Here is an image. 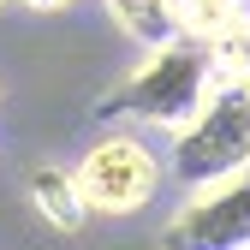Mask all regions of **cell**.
Wrapping results in <instances>:
<instances>
[{
  "instance_id": "obj_8",
  "label": "cell",
  "mask_w": 250,
  "mask_h": 250,
  "mask_svg": "<svg viewBox=\"0 0 250 250\" xmlns=\"http://www.w3.org/2000/svg\"><path fill=\"white\" fill-rule=\"evenodd\" d=\"M208 60H214V78L221 83H244L250 89V18H238L227 36L208 48Z\"/></svg>"
},
{
  "instance_id": "obj_3",
  "label": "cell",
  "mask_w": 250,
  "mask_h": 250,
  "mask_svg": "<svg viewBox=\"0 0 250 250\" xmlns=\"http://www.w3.org/2000/svg\"><path fill=\"white\" fill-rule=\"evenodd\" d=\"M161 173H167V161L131 131H107L72 167L89 214H137V208H149L155 191H161Z\"/></svg>"
},
{
  "instance_id": "obj_5",
  "label": "cell",
  "mask_w": 250,
  "mask_h": 250,
  "mask_svg": "<svg viewBox=\"0 0 250 250\" xmlns=\"http://www.w3.org/2000/svg\"><path fill=\"white\" fill-rule=\"evenodd\" d=\"M24 191H30V208H36L54 232H78L83 214H89V203H83V191H78L72 167H36V173L24 179Z\"/></svg>"
},
{
  "instance_id": "obj_9",
  "label": "cell",
  "mask_w": 250,
  "mask_h": 250,
  "mask_svg": "<svg viewBox=\"0 0 250 250\" xmlns=\"http://www.w3.org/2000/svg\"><path fill=\"white\" fill-rule=\"evenodd\" d=\"M24 12H66V6H78V0H18Z\"/></svg>"
},
{
  "instance_id": "obj_2",
  "label": "cell",
  "mask_w": 250,
  "mask_h": 250,
  "mask_svg": "<svg viewBox=\"0 0 250 250\" xmlns=\"http://www.w3.org/2000/svg\"><path fill=\"white\" fill-rule=\"evenodd\" d=\"M167 173L185 191L250 173V89L244 83H214V96L197 107V119L173 131Z\"/></svg>"
},
{
  "instance_id": "obj_7",
  "label": "cell",
  "mask_w": 250,
  "mask_h": 250,
  "mask_svg": "<svg viewBox=\"0 0 250 250\" xmlns=\"http://www.w3.org/2000/svg\"><path fill=\"white\" fill-rule=\"evenodd\" d=\"M238 18H250V0H179L185 42H203V48H214Z\"/></svg>"
},
{
  "instance_id": "obj_6",
  "label": "cell",
  "mask_w": 250,
  "mask_h": 250,
  "mask_svg": "<svg viewBox=\"0 0 250 250\" xmlns=\"http://www.w3.org/2000/svg\"><path fill=\"white\" fill-rule=\"evenodd\" d=\"M102 6H107V18L143 54H155V48H167V42L185 36V30H179V0H102Z\"/></svg>"
},
{
  "instance_id": "obj_1",
  "label": "cell",
  "mask_w": 250,
  "mask_h": 250,
  "mask_svg": "<svg viewBox=\"0 0 250 250\" xmlns=\"http://www.w3.org/2000/svg\"><path fill=\"white\" fill-rule=\"evenodd\" d=\"M214 60L203 42H167L143 54V66L131 78H119L113 96L96 102L102 119H131V125H155V131H185L197 119V107L214 96Z\"/></svg>"
},
{
  "instance_id": "obj_4",
  "label": "cell",
  "mask_w": 250,
  "mask_h": 250,
  "mask_svg": "<svg viewBox=\"0 0 250 250\" xmlns=\"http://www.w3.org/2000/svg\"><path fill=\"white\" fill-rule=\"evenodd\" d=\"M167 250H250V173L185 197L167 221Z\"/></svg>"
}]
</instances>
